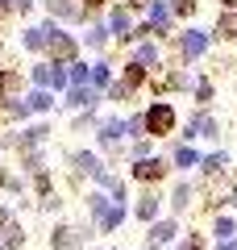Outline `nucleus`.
<instances>
[{"label":"nucleus","mask_w":237,"mask_h":250,"mask_svg":"<svg viewBox=\"0 0 237 250\" xmlns=\"http://www.w3.org/2000/svg\"><path fill=\"white\" fill-rule=\"evenodd\" d=\"M146 125L154 129V134H167L171 125H175V108H171V104H154L146 113Z\"/></svg>","instance_id":"obj_1"},{"label":"nucleus","mask_w":237,"mask_h":250,"mask_svg":"<svg viewBox=\"0 0 237 250\" xmlns=\"http://www.w3.org/2000/svg\"><path fill=\"white\" fill-rule=\"evenodd\" d=\"M204 46H208V34H204V29H192V34L183 38V54H187V59L204 54Z\"/></svg>","instance_id":"obj_2"},{"label":"nucleus","mask_w":237,"mask_h":250,"mask_svg":"<svg viewBox=\"0 0 237 250\" xmlns=\"http://www.w3.org/2000/svg\"><path fill=\"white\" fill-rule=\"evenodd\" d=\"M121 134H125V125H121V121H104V125H100V138H104V142H117Z\"/></svg>","instance_id":"obj_3"},{"label":"nucleus","mask_w":237,"mask_h":250,"mask_svg":"<svg viewBox=\"0 0 237 250\" xmlns=\"http://www.w3.org/2000/svg\"><path fill=\"white\" fill-rule=\"evenodd\" d=\"M154 213H158V200H154V196H146V200L138 205V217H141V221H150Z\"/></svg>","instance_id":"obj_4"},{"label":"nucleus","mask_w":237,"mask_h":250,"mask_svg":"<svg viewBox=\"0 0 237 250\" xmlns=\"http://www.w3.org/2000/svg\"><path fill=\"white\" fill-rule=\"evenodd\" d=\"M92 100H96V96H92L88 88H83V92L75 88V92H71V96H67V104H75V108H79V104H92Z\"/></svg>","instance_id":"obj_5"},{"label":"nucleus","mask_w":237,"mask_h":250,"mask_svg":"<svg viewBox=\"0 0 237 250\" xmlns=\"http://www.w3.org/2000/svg\"><path fill=\"white\" fill-rule=\"evenodd\" d=\"M46 29H50V25H46ZM46 29H29V34H25V46H29V50H38V46L46 42Z\"/></svg>","instance_id":"obj_6"},{"label":"nucleus","mask_w":237,"mask_h":250,"mask_svg":"<svg viewBox=\"0 0 237 250\" xmlns=\"http://www.w3.org/2000/svg\"><path fill=\"white\" fill-rule=\"evenodd\" d=\"M158 171H162V167H158L154 159H150V163H138V179H154Z\"/></svg>","instance_id":"obj_7"},{"label":"nucleus","mask_w":237,"mask_h":250,"mask_svg":"<svg viewBox=\"0 0 237 250\" xmlns=\"http://www.w3.org/2000/svg\"><path fill=\"white\" fill-rule=\"evenodd\" d=\"M175 163H179V167H192V163H196V150H183V146H179V150H175Z\"/></svg>","instance_id":"obj_8"},{"label":"nucleus","mask_w":237,"mask_h":250,"mask_svg":"<svg viewBox=\"0 0 237 250\" xmlns=\"http://www.w3.org/2000/svg\"><path fill=\"white\" fill-rule=\"evenodd\" d=\"M113 29H117V38H125V29H129V17H125V13H113Z\"/></svg>","instance_id":"obj_9"},{"label":"nucleus","mask_w":237,"mask_h":250,"mask_svg":"<svg viewBox=\"0 0 237 250\" xmlns=\"http://www.w3.org/2000/svg\"><path fill=\"white\" fill-rule=\"evenodd\" d=\"M187 196H192V192H187V184H179V188H175V208H183Z\"/></svg>","instance_id":"obj_10"},{"label":"nucleus","mask_w":237,"mask_h":250,"mask_svg":"<svg viewBox=\"0 0 237 250\" xmlns=\"http://www.w3.org/2000/svg\"><path fill=\"white\" fill-rule=\"evenodd\" d=\"M154 59H158L154 46H141V50H138V62H154Z\"/></svg>","instance_id":"obj_11"},{"label":"nucleus","mask_w":237,"mask_h":250,"mask_svg":"<svg viewBox=\"0 0 237 250\" xmlns=\"http://www.w3.org/2000/svg\"><path fill=\"white\" fill-rule=\"evenodd\" d=\"M29 104H34V108H46V104H50V96H46V92H34V96H29Z\"/></svg>","instance_id":"obj_12"},{"label":"nucleus","mask_w":237,"mask_h":250,"mask_svg":"<svg viewBox=\"0 0 237 250\" xmlns=\"http://www.w3.org/2000/svg\"><path fill=\"white\" fill-rule=\"evenodd\" d=\"M220 29H225V38H237V17H229V21H225Z\"/></svg>","instance_id":"obj_13"},{"label":"nucleus","mask_w":237,"mask_h":250,"mask_svg":"<svg viewBox=\"0 0 237 250\" xmlns=\"http://www.w3.org/2000/svg\"><path fill=\"white\" fill-rule=\"evenodd\" d=\"M225 4H237V0H225Z\"/></svg>","instance_id":"obj_14"},{"label":"nucleus","mask_w":237,"mask_h":250,"mask_svg":"<svg viewBox=\"0 0 237 250\" xmlns=\"http://www.w3.org/2000/svg\"><path fill=\"white\" fill-rule=\"evenodd\" d=\"M88 4H100V0H88Z\"/></svg>","instance_id":"obj_15"}]
</instances>
